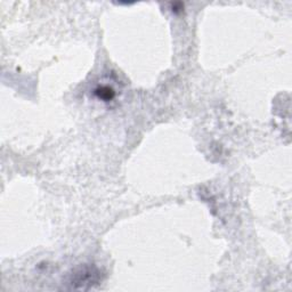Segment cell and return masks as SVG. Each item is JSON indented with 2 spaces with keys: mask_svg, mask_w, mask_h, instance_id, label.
Here are the masks:
<instances>
[{
  "mask_svg": "<svg viewBox=\"0 0 292 292\" xmlns=\"http://www.w3.org/2000/svg\"><path fill=\"white\" fill-rule=\"evenodd\" d=\"M99 280V272L94 267H85L80 269L78 273H75L71 281L74 288L84 289L85 285H93V283H97Z\"/></svg>",
  "mask_w": 292,
  "mask_h": 292,
  "instance_id": "1",
  "label": "cell"
},
{
  "mask_svg": "<svg viewBox=\"0 0 292 292\" xmlns=\"http://www.w3.org/2000/svg\"><path fill=\"white\" fill-rule=\"evenodd\" d=\"M95 94L99 99H103L104 102H109V100L113 99L115 95L114 90L109 86H100V87L95 89Z\"/></svg>",
  "mask_w": 292,
  "mask_h": 292,
  "instance_id": "2",
  "label": "cell"
}]
</instances>
